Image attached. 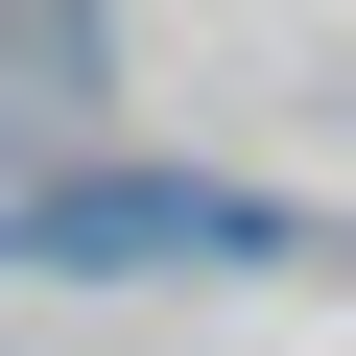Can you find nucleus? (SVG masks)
I'll use <instances>...</instances> for the list:
<instances>
[{
  "mask_svg": "<svg viewBox=\"0 0 356 356\" xmlns=\"http://www.w3.org/2000/svg\"><path fill=\"white\" fill-rule=\"evenodd\" d=\"M0 261H72V285H143V261H309L285 191H214V166H72V191H0Z\"/></svg>",
  "mask_w": 356,
  "mask_h": 356,
  "instance_id": "nucleus-1",
  "label": "nucleus"
}]
</instances>
